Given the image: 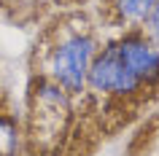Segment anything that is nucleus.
Returning <instances> with one entry per match:
<instances>
[{"label":"nucleus","mask_w":159,"mask_h":156,"mask_svg":"<svg viewBox=\"0 0 159 156\" xmlns=\"http://www.w3.org/2000/svg\"><path fill=\"white\" fill-rule=\"evenodd\" d=\"M94 57V41L86 33H73L57 43L51 54V81L70 94H81L86 86V73Z\"/></svg>","instance_id":"f257e3e1"},{"label":"nucleus","mask_w":159,"mask_h":156,"mask_svg":"<svg viewBox=\"0 0 159 156\" xmlns=\"http://www.w3.org/2000/svg\"><path fill=\"white\" fill-rule=\"evenodd\" d=\"M86 86H92V91H100V94H111V97H132L140 91L143 83L135 78V73L124 65V59L119 57V51L111 43L108 49L92 57Z\"/></svg>","instance_id":"f03ea898"},{"label":"nucleus","mask_w":159,"mask_h":156,"mask_svg":"<svg viewBox=\"0 0 159 156\" xmlns=\"http://www.w3.org/2000/svg\"><path fill=\"white\" fill-rule=\"evenodd\" d=\"M113 49L119 51V57L124 59V65L135 73V78L143 86L159 83V51L148 43V38H143L138 33H129L121 41L113 43Z\"/></svg>","instance_id":"7ed1b4c3"},{"label":"nucleus","mask_w":159,"mask_h":156,"mask_svg":"<svg viewBox=\"0 0 159 156\" xmlns=\"http://www.w3.org/2000/svg\"><path fill=\"white\" fill-rule=\"evenodd\" d=\"M157 6V0H113V11L116 19L124 25H140Z\"/></svg>","instance_id":"20e7f679"},{"label":"nucleus","mask_w":159,"mask_h":156,"mask_svg":"<svg viewBox=\"0 0 159 156\" xmlns=\"http://www.w3.org/2000/svg\"><path fill=\"white\" fill-rule=\"evenodd\" d=\"M0 156H19V127L6 113H0Z\"/></svg>","instance_id":"39448f33"},{"label":"nucleus","mask_w":159,"mask_h":156,"mask_svg":"<svg viewBox=\"0 0 159 156\" xmlns=\"http://www.w3.org/2000/svg\"><path fill=\"white\" fill-rule=\"evenodd\" d=\"M143 25H146V33H148V43L159 51V0H157V6L151 8V14L146 16Z\"/></svg>","instance_id":"423d86ee"}]
</instances>
